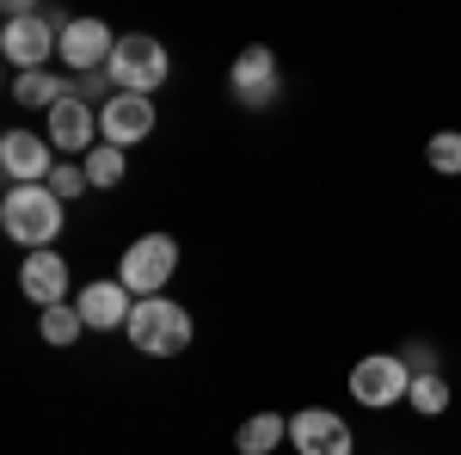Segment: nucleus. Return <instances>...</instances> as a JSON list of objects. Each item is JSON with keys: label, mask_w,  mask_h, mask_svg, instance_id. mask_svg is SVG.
Listing matches in <instances>:
<instances>
[{"label": "nucleus", "mask_w": 461, "mask_h": 455, "mask_svg": "<svg viewBox=\"0 0 461 455\" xmlns=\"http://www.w3.org/2000/svg\"><path fill=\"white\" fill-rule=\"evenodd\" d=\"M0 228H6V241L50 252V241L62 234V197L50 185H13L0 197Z\"/></svg>", "instance_id": "nucleus-1"}, {"label": "nucleus", "mask_w": 461, "mask_h": 455, "mask_svg": "<svg viewBox=\"0 0 461 455\" xmlns=\"http://www.w3.org/2000/svg\"><path fill=\"white\" fill-rule=\"evenodd\" d=\"M130 345L142 350V357H178V350L191 345V314L178 308L173 296H148V302H136V314H130Z\"/></svg>", "instance_id": "nucleus-2"}, {"label": "nucleus", "mask_w": 461, "mask_h": 455, "mask_svg": "<svg viewBox=\"0 0 461 455\" xmlns=\"http://www.w3.org/2000/svg\"><path fill=\"white\" fill-rule=\"evenodd\" d=\"M62 25H68V19H43V13H6V25H0V56H6L19 74L50 68V56L62 50Z\"/></svg>", "instance_id": "nucleus-3"}, {"label": "nucleus", "mask_w": 461, "mask_h": 455, "mask_svg": "<svg viewBox=\"0 0 461 455\" xmlns=\"http://www.w3.org/2000/svg\"><path fill=\"white\" fill-rule=\"evenodd\" d=\"M412 394V369L400 350H375V357H357L351 363V400L369 413H388Z\"/></svg>", "instance_id": "nucleus-4"}, {"label": "nucleus", "mask_w": 461, "mask_h": 455, "mask_svg": "<svg viewBox=\"0 0 461 455\" xmlns=\"http://www.w3.org/2000/svg\"><path fill=\"white\" fill-rule=\"evenodd\" d=\"M167 74H173V62H167V50H160V37L148 32H130L117 37V56H111V86L117 93H154V86H167Z\"/></svg>", "instance_id": "nucleus-5"}, {"label": "nucleus", "mask_w": 461, "mask_h": 455, "mask_svg": "<svg viewBox=\"0 0 461 455\" xmlns=\"http://www.w3.org/2000/svg\"><path fill=\"white\" fill-rule=\"evenodd\" d=\"M178 271V241L173 234H142L136 246H123V265H117V283L130 289V296H160Z\"/></svg>", "instance_id": "nucleus-6"}, {"label": "nucleus", "mask_w": 461, "mask_h": 455, "mask_svg": "<svg viewBox=\"0 0 461 455\" xmlns=\"http://www.w3.org/2000/svg\"><path fill=\"white\" fill-rule=\"evenodd\" d=\"M43 136H50V148L62 160H86L99 148V111L86 99H62L56 111H43Z\"/></svg>", "instance_id": "nucleus-7"}, {"label": "nucleus", "mask_w": 461, "mask_h": 455, "mask_svg": "<svg viewBox=\"0 0 461 455\" xmlns=\"http://www.w3.org/2000/svg\"><path fill=\"white\" fill-rule=\"evenodd\" d=\"M56 167H62V154L50 148V136H32V130H6L0 136V173L13 185H50Z\"/></svg>", "instance_id": "nucleus-8"}, {"label": "nucleus", "mask_w": 461, "mask_h": 455, "mask_svg": "<svg viewBox=\"0 0 461 455\" xmlns=\"http://www.w3.org/2000/svg\"><path fill=\"white\" fill-rule=\"evenodd\" d=\"M228 93L240 99L247 111L271 105L277 93H284V74H277V56L265 50V43H252V50H240L234 56V68H228Z\"/></svg>", "instance_id": "nucleus-9"}, {"label": "nucleus", "mask_w": 461, "mask_h": 455, "mask_svg": "<svg viewBox=\"0 0 461 455\" xmlns=\"http://www.w3.org/2000/svg\"><path fill=\"white\" fill-rule=\"evenodd\" d=\"M56 56H62V62L86 80V74H105L111 68L117 37H111L105 19H68V25H62V50H56Z\"/></svg>", "instance_id": "nucleus-10"}, {"label": "nucleus", "mask_w": 461, "mask_h": 455, "mask_svg": "<svg viewBox=\"0 0 461 455\" xmlns=\"http://www.w3.org/2000/svg\"><path fill=\"white\" fill-rule=\"evenodd\" d=\"M289 443L302 455H351L357 437L351 424L339 419V413H326V406H302V413H289Z\"/></svg>", "instance_id": "nucleus-11"}, {"label": "nucleus", "mask_w": 461, "mask_h": 455, "mask_svg": "<svg viewBox=\"0 0 461 455\" xmlns=\"http://www.w3.org/2000/svg\"><path fill=\"white\" fill-rule=\"evenodd\" d=\"M99 136L111 148H136V141L154 136V99L142 93H111L105 105H99Z\"/></svg>", "instance_id": "nucleus-12"}, {"label": "nucleus", "mask_w": 461, "mask_h": 455, "mask_svg": "<svg viewBox=\"0 0 461 455\" xmlns=\"http://www.w3.org/2000/svg\"><path fill=\"white\" fill-rule=\"evenodd\" d=\"M74 308H80V320H86V332H123L130 314H136V296H130L117 278H99V283H86V289L74 296Z\"/></svg>", "instance_id": "nucleus-13"}, {"label": "nucleus", "mask_w": 461, "mask_h": 455, "mask_svg": "<svg viewBox=\"0 0 461 455\" xmlns=\"http://www.w3.org/2000/svg\"><path fill=\"white\" fill-rule=\"evenodd\" d=\"M19 289L37 302V314H43V308H62V302H68V259H62V252H25Z\"/></svg>", "instance_id": "nucleus-14"}, {"label": "nucleus", "mask_w": 461, "mask_h": 455, "mask_svg": "<svg viewBox=\"0 0 461 455\" xmlns=\"http://www.w3.org/2000/svg\"><path fill=\"white\" fill-rule=\"evenodd\" d=\"M284 437H289L284 413H252V419L240 424V437H234V443H240V455H271Z\"/></svg>", "instance_id": "nucleus-15"}, {"label": "nucleus", "mask_w": 461, "mask_h": 455, "mask_svg": "<svg viewBox=\"0 0 461 455\" xmlns=\"http://www.w3.org/2000/svg\"><path fill=\"white\" fill-rule=\"evenodd\" d=\"M13 99H19V105H43V111H56L62 99H68V80H56L50 68L19 74V80H13Z\"/></svg>", "instance_id": "nucleus-16"}, {"label": "nucleus", "mask_w": 461, "mask_h": 455, "mask_svg": "<svg viewBox=\"0 0 461 455\" xmlns=\"http://www.w3.org/2000/svg\"><path fill=\"white\" fill-rule=\"evenodd\" d=\"M37 332H43V345H74V339L86 332V320H80L74 302H62V308H43V314H37Z\"/></svg>", "instance_id": "nucleus-17"}, {"label": "nucleus", "mask_w": 461, "mask_h": 455, "mask_svg": "<svg viewBox=\"0 0 461 455\" xmlns=\"http://www.w3.org/2000/svg\"><path fill=\"white\" fill-rule=\"evenodd\" d=\"M86 185H99V191H111V185H123V148H111V141H99L86 160Z\"/></svg>", "instance_id": "nucleus-18"}, {"label": "nucleus", "mask_w": 461, "mask_h": 455, "mask_svg": "<svg viewBox=\"0 0 461 455\" xmlns=\"http://www.w3.org/2000/svg\"><path fill=\"white\" fill-rule=\"evenodd\" d=\"M406 406H412V413H425V419H437V413L449 406V382H443V376H412Z\"/></svg>", "instance_id": "nucleus-19"}, {"label": "nucleus", "mask_w": 461, "mask_h": 455, "mask_svg": "<svg viewBox=\"0 0 461 455\" xmlns=\"http://www.w3.org/2000/svg\"><path fill=\"white\" fill-rule=\"evenodd\" d=\"M425 160H430V173H461V130H437V136L425 141Z\"/></svg>", "instance_id": "nucleus-20"}, {"label": "nucleus", "mask_w": 461, "mask_h": 455, "mask_svg": "<svg viewBox=\"0 0 461 455\" xmlns=\"http://www.w3.org/2000/svg\"><path fill=\"white\" fill-rule=\"evenodd\" d=\"M50 191H56L62 204H68V197H80V191H86V167H80V160H62V167L50 173Z\"/></svg>", "instance_id": "nucleus-21"}, {"label": "nucleus", "mask_w": 461, "mask_h": 455, "mask_svg": "<svg viewBox=\"0 0 461 455\" xmlns=\"http://www.w3.org/2000/svg\"><path fill=\"white\" fill-rule=\"evenodd\" d=\"M400 357H406V369H412V376H437V345H425V339H412Z\"/></svg>", "instance_id": "nucleus-22"}]
</instances>
